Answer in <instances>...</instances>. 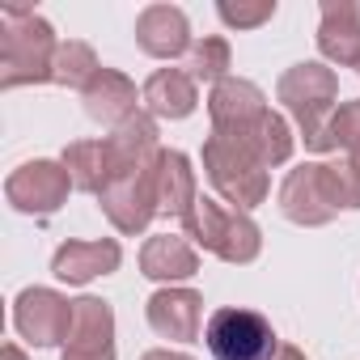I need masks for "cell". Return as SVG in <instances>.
I'll use <instances>...</instances> for the list:
<instances>
[{
    "label": "cell",
    "mask_w": 360,
    "mask_h": 360,
    "mask_svg": "<svg viewBox=\"0 0 360 360\" xmlns=\"http://www.w3.org/2000/svg\"><path fill=\"white\" fill-rule=\"evenodd\" d=\"M56 51H60V39L43 13L22 5L0 9V89L51 81Z\"/></svg>",
    "instance_id": "cell-1"
},
{
    "label": "cell",
    "mask_w": 360,
    "mask_h": 360,
    "mask_svg": "<svg viewBox=\"0 0 360 360\" xmlns=\"http://www.w3.org/2000/svg\"><path fill=\"white\" fill-rule=\"evenodd\" d=\"M276 98L284 102L288 119L297 123V136L309 153H335L330 144V119L339 106V77L322 60H301L276 81Z\"/></svg>",
    "instance_id": "cell-2"
},
{
    "label": "cell",
    "mask_w": 360,
    "mask_h": 360,
    "mask_svg": "<svg viewBox=\"0 0 360 360\" xmlns=\"http://www.w3.org/2000/svg\"><path fill=\"white\" fill-rule=\"evenodd\" d=\"M183 225V238L208 255H217L221 263H233V267H246L263 255V229L255 225L250 212H238L229 208L225 200H212V195H200L191 217L178 221Z\"/></svg>",
    "instance_id": "cell-3"
},
{
    "label": "cell",
    "mask_w": 360,
    "mask_h": 360,
    "mask_svg": "<svg viewBox=\"0 0 360 360\" xmlns=\"http://www.w3.org/2000/svg\"><path fill=\"white\" fill-rule=\"evenodd\" d=\"M280 212L301 229H322L339 212H347L343 174L335 161H301L280 183Z\"/></svg>",
    "instance_id": "cell-4"
},
{
    "label": "cell",
    "mask_w": 360,
    "mask_h": 360,
    "mask_svg": "<svg viewBox=\"0 0 360 360\" xmlns=\"http://www.w3.org/2000/svg\"><path fill=\"white\" fill-rule=\"evenodd\" d=\"M204 174L217 187V195L238 212H255L271 191L267 165L250 148H242L238 140H229L221 131H208V140H204Z\"/></svg>",
    "instance_id": "cell-5"
},
{
    "label": "cell",
    "mask_w": 360,
    "mask_h": 360,
    "mask_svg": "<svg viewBox=\"0 0 360 360\" xmlns=\"http://www.w3.org/2000/svg\"><path fill=\"white\" fill-rule=\"evenodd\" d=\"M204 343H208L212 360H276L284 347L276 339L271 322L246 305H221L217 314H208Z\"/></svg>",
    "instance_id": "cell-6"
},
{
    "label": "cell",
    "mask_w": 360,
    "mask_h": 360,
    "mask_svg": "<svg viewBox=\"0 0 360 360\" xmlns=\"http://www.w3.org/2000/svg\"><path fill=\"white\" fill-rule=\"evenodd\" d=\"M68 191H72V178L64 161H47V157H34L5 178V200L22 217H56L68 204Z\"/></svg>",
    "instance_id": "cell-7"
},
{
    "label": "cell",
    "mask_w": 360,
    "mask_h": 360,
    "mask_svg": "<svg viewBox=\"0 0 360 360\" xmlns=\"http://www.w3.org/2000/svg\"><path fill=\"white\" fill-rule=\"evenodd\" d=\"M77 305L56 288H22L13 297V330L34 347H64L72 335Z\"/></svg>",
    "instance_id": "cell-8"
},
{
    "label": "cell",
    "mask_w": 360,
    "mask_h": 360,
    "mask_svg": "<svg viewBox=\"0 0 360 360\" xmlns=\"http://www.w3.org/2000/svg\"><path fill=\"white\" fill-rule=\"evenodd\" d=\"M98 208L106 212V221L123 233L136 238L153 225L157 217V187H153V165L136 169V174H119L106 183V191L98 195Z\"/></svg>",
    "instance_id": "cell-9"
},
{
    "label": "cell",
    "mask_w": 360,
    "mask_h": 360,
    "mask_svg": "<svg viewBox=\"0 0 360 360\" xmlns=\"http://www.w3.org/2000/svg\"><path fill=\"white\" fill-rule=\"evenodd\" d=\"M144 318L153 326L157 339H169V343H195L204 335V297L195 288H157L148 301H144Z\"/></svg>",
    "instance_id": "cell-10"
},
{
    "label": "cell",
    "mask_w": 360,
    "mask_h": 360,
    "mask_svg": "<svg viewBox=\"0 0 360 360\" xmlns=\"http://www.w3.org/2000/svg\"><path fill=\"white\" fill-rule=\"evenodd\" d=\"M72 335L60 352V360H119L115 352V309L102 297H77L72 301Z\"/></svg>",
    "instance_id": "cell-11"
},
{
    "label": "cell",
    "mask_w": 360,
    "mask_h": 360,
    "mask_svg": "<svg viewBox=\"0 0 360 360\" xmlns=\"http://www.w3.org/2000/svg\"><path fill=\"white\" fill-rule=\"evenodd\" d=\"M267 110H271V106H267V94H263L255 81H246V77H225V81L212 85V94H208V119H212V131H221V136L246 131V127L259 123Z\"/></svg>",
    "instance_id": "cell-12"
},
{
    "label": "cell",
    "mask_w": 360,
    "mask_h": 360,
    "mask_svg": "<svg viewBox=\"0 0 360 360\" xmlns=\"http://www.w3.org/2000/svg\"><path fill=\"white\" fill-rule=\"evenodd\" d=\"M123 267V246L115 238H94V242H64L56 255H51V276L60 284H94L98 276H115Z\"/></svg>",
    "instance_id": "cell-13"
},
{
    "label": "cell",
    "mask_w": 360,
    "mask_h": 360,
    "mask_svg": "<svg viewBox=\"0 0 360 360\" xmlns=\"http://www.w3.org/2000/svg\"><path fill=\"white\" fill-rule=\"evenodd\" d=\"M153 187H157V217L187 221L200 200V178H195L191 157L178 148H161L153 161Z\"/></svg>",
    "instance_id": "cell-14"
},
{
    "label": "cell",
    "mask_w": 360,
    "mask_h": 360,
    "mask_svg": "<svg viewBox=\"0 0 360 360\" xmlns=\"http://www.w3.org/2000/svg\"><path fill=\"white\" fill-rule=\"evenodd\" d=\"M136 47L153 60H178L195 47L191 22L178 5H148L136 18Z\"/></svg>",
    "instance_id": "cell-15"
},
{
    "label": "cell",
    "mask_w": 360,
    "mask_h": 360,
    "mask_svg": "<svg viewBox=\"0 0 360 360\" xmlns=\"http://www.w3.org/2000/svg\"><path fill=\"white\" fill-rule=\"evenodd\" d=\"M161 153V131L157 119L148 110H136L131 119H123L110 136H106V157H110V178L119 174H136L148 169Z\"/></svg>",
    "instance_id": "cell-16"
},
{
    "label": "cell",
    "mask_w": 360,
    "mask_h": 360,
    "mask_svg": "<svg viewBox=\"0 0 360 360\" xmlns=\"http://www.w3.org/2000/svg\"><path fill=\"white\" fill-rule=\"evenodd\" d=\"M318 51L335 68H360V0H322Z\"/></svg>",
    "instance_id": "cell-17"
},
{
    "label": "cell",
    "mask_w": 360,
    "mask_h": 360,
    "mask_svg": "<svg viewBox=\"0 0 360 360\" xmlns=\"http://www.w3.org/2000/svg\"><path fill=\"white\" fill-rule=\"evenodd\" d=\"M200 271V250L183 233H153L140 246V276H148L161 288H174Z\"/></svg>",
    "instance_id": "cell-18"
},
{
    "label": "cell",
    "mask_w": 360,
    "mask_h": 360,
    "mask_svg": "<svg viewBox=\"0 0 360 360\" xmlns=\"http://www.w3.org/2000/svg\"><path fill=\"white\" fill-rule=\"evenodd\" d=\"M140 102L153 119H191L195 106H200V81L187 72V68H157L144 89H140Z\"/></svg>",
    "instance_id": "cell-19"
},
{
    "label": "cell",
    "mask_w": 360,
    "mask_h": 360,
    "mask_svg": "<svg viewBox=\"0 0 360 360\" xmlns=\"http://www.w3.org/2000/svg\"><path fill=\"white\" fill-rule=\"evenodd\" d=\"M136 81L127 77V72H119V68H102L89 85H85V94H81V102H85V115L94 119V123H102V127H119L123 119H131L140 106H136Z\"/></svg>",
    "instance_id": "cell-20"
},
{
    "label": "cell",
    "mask_w": 360,
    "mask_h": 360,
    "mask_svg": "<svg viewBox=\"0 0 360 360\" xmlns=\"http://www.w3.org/2000/svg\"><path fill=\"white\" fill-rule=\"evenodd\" d=\"M229 140H238L242 148H250L267 169L284 165V161L292 157V148H297V136H292L288 119H284V115H276V110H267L259 123H250L246 131H238V136H229Z\"/></svg>",
    "instance_id": "cell-21"
},
{
    "label": "cell",
    "mask_w": 360,
    "mask_h": 360,
    "mask_svg": "<svg viewBox=\"0 0 360 360\" xmlns=\"http://www.w3.org/2000/svg\"><path fill=\"white\" fill-rule=\"evenodd\" d=\"M64 169L72 178V191L85 195H102L110 183V157H106V140H72L64 148Z\"/></svg>",
    "instance_id": "cell-22"
},
{
    "label": "cell",
    "mask_w": 360,
    "mask_h": 360,
    "mask_svg": "<svg viewBox=\"0 0 360 360\" xmlns=\"http://www.w3.org/2000/svg\"><path fill=\"white\" fill-rule=\"evenodd\" d=\"M98 72H102V64H98V51H94L89 43H81V39H68V43H60V51H56V64H51V85L81 89V94H85V85H89Z\"/></svg>",
    "instance_id": "cell-23"
},
{
    "label": "cell",
    "mask_w": 360,
    "mask_h": 360,
    "mask_svg": "<svg viewBox=\"0 0 360 360\" xmlns=\"http://www.w3.org/2000/svg\"><path fill=\"white\" fill-rule=\"evenodd\" d=\"M229 68H233V47H229V39H221V34H204V39H195V47L187 51V72H191L195 81H204V85H221V81L229 77Z\"/></svg>",
    "instance_id": "cell-24"
},
{
    "label": "cell",
    "mask_w": 360,
    "mask_h": 360,
    "mask_svg": "<svg viewBox=\"0 0 360 360\" xmlns=\"http://www.w3.org/2000/svg\"><path fill=\"white\" fill-rule=\"evenodd\" d=\"M217 18L229 26V30H259L263 22L276 18V0H221L217 5Z\"/></svg>",
    "instance_id": "cell-25"
},
{
    "label": "cell",
    "mask_w": 360,
    "mask_h": 360,
    "mask_svg": "<svg viewBox=\"0 0 360 360\" xmlns=\"http://www.w3.org/2000/svg\"><path fill=\"white\" fill-rule=\"evenodd\" d=\"M330 144L343 148V157H360V98L335 106V119H330Z\"/></svg>",
    "instance_id": "cell-26"
},
{
    "label": "cell",
    "mask_w": 360,
    "mask_h": 360,
    "mask_svg": "<svg viewBox=\"0 0 360 360\" xmlns=\"http://www.w3.org/2000/svg\"><path fill=\"white\" fill-rule=\"evenodd\" d=\"M339 174H343V191H347V212H360V157H343Z\"/></svg>",
    "instance_id": "cell-27"
},
{
    "label": "cell",
    "mask_w": 360,
    "mask_h": 360,
    "mask_svg": "<svg viewBox=\"0 0 360 360\" xmlns=\"http://www.w3.org/2000/svg\"><path fill=\"white\" fill-rule=\"evenodd\" d=\"M140 360H195V356H187V352H169V347H153V352H144Z\"/></svg>",
    "instance_id": "cell-28"
},
{
    "label": "cell",
    "mask_w": 360,
    "mask_h": 360,
    "mask_svg": "<svg viewBox=\"0 0 360 360\" xmlns=\"http://www.w3.org/2000/svg\"><path fill=\"white\" fill-rule=\"evenodd\" d=\"M0 360H30V356H26L22 343H5V347H0Z\"/></svg>",
    "instance_id": "cell-29"
},
{
    "label": "cell",
    "mask_w": 360,
    "mask_h": 360,
    "mask_svg": "<svg viewBox=\"0 0 360 360\" xmlns=\"http://www.w3.org/2000/svg\"><path fill=\"white\" fill-rule=\"evenodd\" d=\"M276 360H309V356H305V352H301V347H292V343H284V347H280V356H276Z\"/></svg>",
    "instance_id": "cell-30"
}]
</instances>
